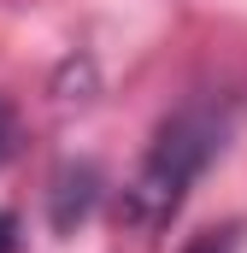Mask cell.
I'll return each mask as SVG.
<instances>
[{
	"label": "cell",
	"mask_w": 247,
	"mask_h": 253,
	"mask_svg": "<svg viewBox=\"0 0 247 253\" xmlns=\"http://www.w3.org/2000/svg\"><path fill=\"white\" fill-rule=\"evenodd\" d=\"M236 124V106L218 100V94H188L183 106L153 129L129 189H124V224L141 230V236H159L177 212H183L188 189L206 177V165L224 153Z\"/></svg>",
	"instance_id": "cell-1"
},
{
	"label": "cell",
	"mask_w": 247,
	"mask_h": 253,
	"mask_svg": "<svg viewBox=\"0 0 247 253\" xmlns=\"http://www.w3.org/2000/svg\"><path fill=\"white\" fill-rule=\"evenodd\" d=\"M94 206V171L82 165V171H65L59 177V194H53V224L71 230V218H82Z\"/></svg>",
	"instance_id": "cell-2"
},
{
	"label": "cell",
	"mask_w": 247,
	"mask_h": 253,
	"mask_svg": "<svg viewBox=\"0 0 247 253\" xmlns=\"http://www.w3.org/2000/svg\"><path fill=\"white\" fill-rule=\"evenodd\" d=\"M188 253H236V242H230V236H200Z\"/></svg>",
	"instance_id": "cell-3"
},
{
	"label": "cell",
	"mask_w": 247,
	"mask_h": 253,
	"mask_svg": "<svg viewBox=\"0 0 247 253\" xmlns=\"http://www.w3.org/2000/svg\"><path fill=\"white\" fill-rule=\"evenodd\" d=\"M12 248H18V218L0 212V253H12Z\"/></svg>",
	"instance_id": "cell-4"
},
{
	"label": "cell",
	"mask_w": 247,
	"mask_h": 253,
	"mask_svg": "<svg viewBox=\"0 0 247 253\" xmlns=\"http://www.w3.org/2000/svg\"><path fill=\"white\" fill-rule=\"evenodd\" d=\"M6 147H12V118H6V106H0V159H6Z\"/></svg>",
	"instance_id": "cell-5"
}]
</instances>
